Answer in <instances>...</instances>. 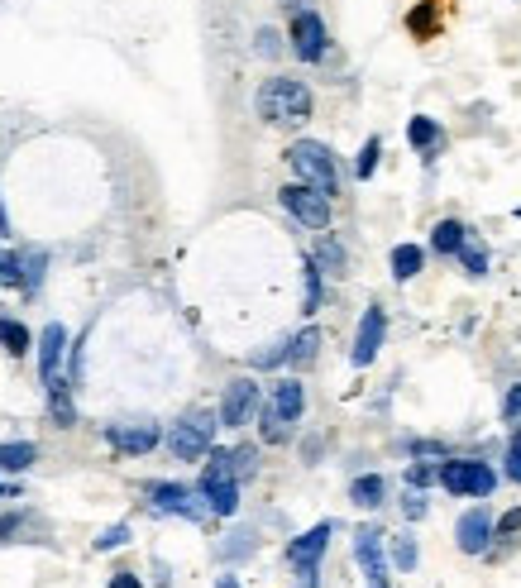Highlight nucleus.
<instances>
[{"mask_svg":"<svg viewBox=\"0 0 521 588\" xmlns=\"http://www.w3.org/2000/svg\"><path fill=\"white\" fill-rule=\"evenodd\" d=\"M216 588H239V579H235V574H220Z\"/></svg>","mask_w":521,"mask_h":588,"instance_id":"44","label":"nucleus"},{"mask_svg":"<svg viewBox=\"0 0 521 588\" xmlns=\"http://www.w3.org/2000/svg\"><path fill=\"white\" fill-rule=\"evenodd\" d=\"M373 588H378V584H373Z\"/></svg>","mask_w":521,"mask_h":588,"instance_id":"47","label":"nucleus"},{"mask_svg":"<svg viewBox=\"0 0 521 588\" xmlns=\"http://www.w3.org/2000/svg\"><path fill=\"white\" fill-rule=\"evenodd\" d=\"M287 359V340H273V349H259L254 354V369H273V364H283Z\"/></svg>","mask_w":521,"mask_h":588,"instance_id":"33","label":"nucleus"},{"mask_svg":"<svg viewBox=\"0 0 521 588\" xmlns=\"http://www.w3.org/2000/svg\"><path fill=\"white\" fill-rule=\"evenodd\" d=\"M259 436L268 440V445H283L287 436H292V421H283V416H273L268 407L259 412Z\"/></svg>","mask_w":521,"mask_h":588,"instance_id":"27","label":"nucleus"},{"mask_svg":"<svg viewBox=\"0 0 521 588\" xmlns=\"http://www.w3.org/2000/svg\"><path fill=\"white\" fill-rule=\"evenodd\" d=\"M48 412H53V426H77V407H72V397H67V383L63 378H53L48 383Z\"/></svg>","mask_w":521,"mask_h":588,"instance_id":"18","label":"nucleus"},{"mask_svg":"<svg viewBox=\"0 0 521 588\" xmlns=\"http://www.w3.org/2000/svg\"><path fill=\"white\" fill-rule=\"evenodd\" d=\"M407 139H412L416 149H435V144H440L445 134H440V125H435L431 115H416L412 125H407Z\"/></svg>","mask_w":521,"mask_h":588,"instance_id":"26","label":"nucleus"},{"mask_svg":"<svg viewBox=\"0 0 521 588\" xmlns=\"http://www.w3.org/2000/svg\"><path fill=\"white\" fill-rule=\"evenodd\" d=\"M29 345H34V335H29L15 316H0V349L20 359V354H29Z\"/></svg>","mask_w":521,"mask_h":588,"instance_id":"20","label":"nucleus"},{"mask_svg":"<svg viewBox=\"0 0 521 588\" xmlns=\"http://www.w3.org/2000/svg\"><path fill=\"white\" fill-rule=\"evenodd\" d=\"M507 421H512V426L521 421V383H517L512 392H507Z\"/></svg>","mask_w":521,"mask_h":588,"instance_id":"40","label":"nucleus"},{"mask_svg":"<svg viewBox=\"0 0 521 588\" xmlns=\"http://www.w3.org/2000/svg\"><path fill=\"white\" fill-rule=\"evenodd\" d=\"M34 459H39V445H34V440H5V445H0V469H5V474H24Z\"/></svg>","mask_w":521,"mask_h":588,"instance_id":"17","label":"nucleus"},{"mask_svg":"<svg viewBox=\"0 0 521 588\" xmlns=\"http://www.w3.org/2000/svg\"><path fill=\"white\" fill-rule=\"evenodd\" d=\"M326 545H330V522L311 526L306 536H297V541L287 545V565H292V569H297V565H321Z\"/></svg>","mask_w":521,"mask_h":588,"instance_id":"14","label":"nucleus"},{"mask_svg":"<svg viewBox=\"0 0 521 588\" xmlns=\"http://www.w3.org/2000/svg\"><path fill=\"white\" fill-rule=\"evenodd\" d=\"M292 53L302 63H321L326 58V20L316 10H297L292 15Z\"/></svg>","mask_w":521,"mask_h":588,"instance_id":"7","label":"nucleus"},{"mask_svg":"<svg viewBox=\"0 0 521 588\" xmlns=\"http://www.w3.org/2000/svg\"><path fill=\"white\" fill-rule=\"evenodd\" d=\"M421 263H426V254H421L416 244H397V249H392V278H397V283H407V278L421 273Z\"/></svg>","mask_w":521,"mask_h":588,"instance_id":"21","label":"nucleus"},{"mask_svg":"<svg viewBox=\"0 0 521 588\" xmlns=\"http://www.w3.org/2000/svg\"><path fill=\"white\" fill-rule=\"evenodd\" d=\"M278 201H283L287 211L302 220L306 230H330V196L311 192L306 182H292V187H283V192H278Z\"/></svg>","mask_w":521,"mask_h":588,"instance_id":"5","label":"nucleus"},{"mask_svg":"<svg viewBox=\"0 0 521 588\" xmlns=\"http://www.w3.org/2000/svg\"><path fill=\"white\" fill-rule=\"evenodd\" d=\"M149 498H153V512H177V517H192V522L206 517V502L196 498L192 488H182V483H153Z\"/></svg>","mask_w":521,"mask_h":588,"instance_id":"10","label":"nucleus"},{"mask_svg":"<svg viewBox=\"0 0 521 588\" xmlns=\"http://www.w3.org/2000/svg\"><path fill=\"white\" fill-rule=\"evenodd\" d=\"M507 479L521 483V431L512 436V445H507Z\"/></svg>","mask_w":521,"mask_h":588,"instance_id":"34","label":"nucleus"},{"mask_svg":"<svg viewBox=\"0 0 521 588\" xmlns=\"http://www.w3.org/2000/svg\"><path fill=\"white\" fill-rule=\"evenodd\" d=\"M201 502H206V512H216V517H235L239 512V483L235 479L201 483Z\"/></svg>","mask_w":521,"mask_h":588,"instance_id":"16","label":"nucleus"},{"mask_svg":"<svg viewBox=\"0 0 521 588\" xmlns=\"http://www.w3.org/2000/svg\"><path fill=\"white\" fill-rule=\"evenodd\" d=\"M0 498H15V488H5V483H0Z\"/></svg>","mask_w":521,"mask_h":588,"instance_id":"46","label":"nucleus"},{"mask_svg":"<svg viewBox=\"0 0 521 588\" xmlns=\"http://www.w3.org/2000/svg\"><path fill=\"white\" fill-rule=\"evenodd\" d=\"M383 493H388V483L378 479V474H364V479H354V488H349V498L359 502V507H378Z\"/></svg>","mask_w":521,"mask_h":588,"instance_id":"25","label":"nucleus"},{"mask_svg":"<svg viewBox=\"0 0 521 588\" xmlns=\"http://www.w3.org/2000/svg\"><path fill=\"white\" fill-rule=\"evenodd\" d=\"M110 588H144V584H139V579H134V574H125V569H120V574H115V579H110Z\"/></svg>","mask_w":521,"mask_h":588,"instance_id":"41","label":"nucleus"},{"mask_svg":"<svg viewBox=\"0 0 521 588\" xmlns=\"http://www.w3.org/2000/svg\"><path fill=\"white\" fill-rule=\"evenodd\" d=\"M316 349H321V335H316V330L306 326L302 335H292V340H287V364H297V369H306V364L316 359Z\"/></svg>","mask_w":521,"mask_h":588,"instance_id":"22","label":"nucleus"},{"mask_svg":"<svg viewBox=\"0 0 521 588\" xmlns=\"http://www.w3.org/2000/svg\"><path fill=\"white\" fill-rule=\"evenodd\" d=\"M306 311H321V268L306 259Z\"/></svg>","mask_w":521,"mask_h":588,"instance_id":"31","label":"nucleus"},{"mask_svg":"<svg viewBox=\"0 0 521 588\" xmlns=\"http://www.w3.org/2000/svg\"><path fill=\"white\" fill-rule=\"evenodd\" d=\"M20 526H24V517H20V512L0 517V545H5V541H15V531H20Z\"/></svg>","mask_w":521,"mask_h":588,"instance_id":"38","label":"nucleus"},{"mask_svg":"<svg viewBox=\"0 0 521 588\" xmlns=\"http://www.w3.org/2000/svg\"><path fill=\"white\" fill-rule=\"evenodd\" d=\"M130 541V526H110L106 536H96V550H115V545Z\"/></svg>","mask_w":521,"mask_h":588,"instance_id":"35","label":"nucleus"},{"mask_svg":"<svg viewBox=\"0 0 521 588\" xmlns=\"http://www.w3.org/2000/svg\"><path fill=\"white\" fill-rule=\"evenodd\" d=\"M287 163L297 168V177H302L311 192H321V196L340 192V168H335V158H330L326 144H316V139H297V144L287 149Z\"/></svg>","mask_w":521,"mask_h":588,"instance_id":"2","label":"nucleus"},{"mask_svg":"<svg viewBox=\"0 0 521 588\" xmlns=\"http://www.w3.org/2000/svg\"><path fill=\"white\" fill-rule=\"evenodd\" d=\"M230 459H235V479H244V474H254V459H259V450H254V445H235V450H230Z\"/></svg>","mask_w":521,"mask_h":588,"instance_id":"32","label":"nucleus"},{"mask_svg":"<svg viewBox=\"0 0 521 588\" xmlns=\"http://www.w3.org/2000/svg\"><path fill=\"white\" fill-rule=\"evenodd\" d=\"M278 48H283L278 44V34H273V29H259V53L263 58H278Z\"/></svg>","mask_w":521,"mask_h":588,"instance_id":"39","label":"nucleus"},{"mask_svg":"<svg viewBox=\"0 0 521 588\" xmlns=\"http://www.w3.org/2000/svg\"><path fill=\"white\" fill-rule=\"evenodd\" d=\"M459 244H464V225H459V220H440V225L431 230V249H435V254H455Z\"/></svg>","mask_w":521,"mask_h":588,"instance_id":"23","label":"nucleus"},{"mask_svg":"<svg viewBox=\"0 0 521 588\" xmlns=\"http://www.w3.org/2000/svg\"><path fill=\"white\" fill-rule=\"evenodd\" d=\"M455 254L464 259V273H474V278H478V273H488V254H483L478 244H459Z\"/></svg>","mask_w":521,"mask_h":588,"instance_id":"29","label":"nucleus"},{"mask_svg":"<svg viewBox=\"0 0 521 588\" xmlns=\"http://www.w3.org/2000/svg\"><path fill=\"white\" fill-rule=\"evenodd\" d=\"M106 440L120 450V455H149V450H158V440H163V431L153 426V421H120V426H110Z\"/></svg>","mask_w":521,"mask_h":588,"instance_id":"11","label":"nucleus"},{"mask_svg":"<svg viewBox=\"0 0 521 588\" xmlns=\"http://www.w3.org/2000/svg\"><path fill=\"white\" fill-rule=\"evenodd\" d=\"M407 517H426V502L416 498V493H412V498H407Z\"/></svg>","mask_w":521,"mask_h":588,"instance_id":"43","label":"nucleus"},{"mask_svg":"<svg viewBox=\"0 0 521 588\" xmlns=\"http://www.w3.org/2000/svg\"><path fill=\"white\" fill-rule=\"evenodd\" d=\"M392 565L402 569V574L416 569V541L412 536H392Z\"/></svg>","mask_w":521,"mask_h":588,"instance_id":"28","label":"nucleus"},{"mask_svg":"<svg viewBox=\"0 0 521 588\" xmlns=\"http://www.w3.org/2000/svg\"><path fill=\"white\" fill-rule=\"evenodd\" d=\"M220 426H230V431H239V426H249L254 416H259V383L254 378H235L230 388H225V397H220Z\"/></svg>","mask_w":521,"mask_h":588,"instance_id":"6","label":"nucleus"},{"mask_svg":"<svg viewBox=\"0 0 521 588\" xmlns=\"http://www.w3.org/2000/svg\"><path fill=\"white\" fill-rule=\"evenodd\" d=\"M493 531H498L502 541H517V531H521V507H517V512H507V517H502Z\"/></svg>","mask_w":521,"mask_h":588,"instance_id":"36","label":"nucleus"},{"mask_svg":"<svg viewBox=\"0 0 521 588\" xmlns=\"http://www.w3.org/2000/svg\"><path fill=\"white\" fill-rule=\"evenodd\" d=\"M455 541L464 555H483V550L493 545V517H488L483 507H469L455 522Z\"/></svg>","mask_w":521,"mask_h":588,"instance_id":"12","label":"nucleus"},{"mask_svg":"<svg viewBox=\"0 0 521 588\" xmlns=\"http://www.w3.org/2000/svg\"><path fill=\"white\" fill-rule=\"evenodd\" d=\"M216 426H220V416H216V412H187L182 421H173L168 450H173L177 459L196 464V459L211 455V445H216Z\"/></svg>","mask_w":521,"mask_h":588,"instance_id":"3","label":"nucleus"},{"mask_svg":"<svg viewBox=\"0 0 521 588\" xmlns=\"http://www.w3.org/2000/svg\"><path fill=\"white\" fill-rule=\"evenodd\" d=\"M383 330H388V316L383 306H364V321H359V335H354V369H369L378 359V345H383Z\"/></svg>","mask_w":521,"mask_h":588,"instance_id":"9","label":"nucleus"},{"mask_svg":"<svg viewBox=\"0 0 521 588\" xmlns=\"http://www.w3.org/2000/svg\"><path fill=\"white\" fill-rule=\"evenodd\" d=\"M44 273H48V254H44V249H20V287H24V292H39Z\"/></svg>","mask_w":521,"mask_h":588,"instance_id":"19","label":"nucleus"},{"mask_svg":"<svg viewBox=\"0 0 521 588\" xmlns=\"http://www.w3.org/2000/svg\"><path fill=\"white\" fill-rule=\"evenodd\" d=\"M311 263L321 268V273H345V249H340V240H321L316 244V254H311Z\"/></svg>","mask_w":521,"mask_h":588,"instance_id":"24","label":"nucleus"},{"mask_svg":"<svg viewBox=\"0 0 521 588\" xmlns=\"http://www.w3.org/2000/svg\"><path fill=\"white\" fill-rule=\"evenodd\" d=\"M378 153H383V139H369V144L359 149V163H354V173H359V177H373V168H378Z\"/></svg>","mask_w":521,"mask_h":588,"instance_id":"30","label":"nucleus"},{"mask_svg":"<svg viewBox=\"0 0 521 588\" xmlns=\"http://www.w3.org/2000/svg\"><path fill=\"white\" fill-rule=\"evenodd\" d=\"M259 115L268 125H302L311 115V91L297 82V77H268L259 87Z\"/></svg>","mask_w":521,"mask_h":588,"instance_id":"1","label":"nucleus"},{"mask_svg":"<svg viewBox=\"0 0 521 588\" xmlns=\"http://www.w3.org/2000/svg\"><path fill=\"white\" fill-rule=\"evenodd\" d=\"M302 407H306L302 383H297V378H278V383H273V397H268V412L283 416V421H297Z\"/></svg>","mask_w":521,"mask_h":588,"instance_id":"15","label":"nucleus"},{"mask_svg":"<svg viewBox=\"0 0 521 588\" xmlns=\"http://www.w3.org/2000/svg\"><path fill=\"white\" fill-rule=\"evenodd\" d=\"M0 235H10V220H5V206H0Z\"/></svg>","mask_w":521,"mask_h":588,"instance_id":"45","label":"nucleus"},{"mask_svg":"<svg viewBox=\"0 0 521 588\" xmlns=\"http://www.w3.org/2000/svg\"><path fill=\"white\" fill-rule=\"evenodd\" d=\"M77 378H82V340L72 345V383H77Z\"/></svg>","mask_w":521,"mask_h":588,"instance_id":"42","label":"nucleus"},{"mask_svg":"<svg viewBox=\"0 0 521 588\" xmlns=\"http://www.w3.org/2000/svg\"><path fill=\"white\" fill-rule=\"evenodd\" d=\"M354 560L364 569V579L369 584H388V560H383V531L378 526H359L354 531Z\"/></svg>","mask_w":521,"mask_h":588,"instance_id":"8","label":"nucleus"},{"mask_svg":"<svg viewBox=\"0 0 521 588\" xmlns=\"http://www.w3.org/2000/svg\"><path fill=\"white\" fill-rule=\"evenodd\" d=\"M435 469H440V464H412V469H407V483H412V488H426V483L435 479Z\"/></svg>","mask_w":521,"mask_h":588,"instance_id":"37","label":"nucleus"},{"mask_svg":"<svg viewBox=\"0 0 521 588\" xmlns=\"http://www.w3.org/2000/svg\"><path fill=\"white\" fill-rule=\"evenodd\" d=\"M63 354H67V330L53 321V326H44V335H39V378H44V383H53V378H58V369H63Z\"/></svg>","mask_w":521,"mask_h":588,"instance_id":"13","label":"nucleus"},{"mask_svg":"<svg viewBox=\"0 0 521 588\" xmlns=\"http://www.w3.org/2000/svg\"><path fill=\"white\" fill-rule=\"evenodd\" d=\"M435 479L445 483L455 498H488L493 483H498V474H493L483 459H445V464L435 469Z\"/></svg>","mask_w":521,"mask_h":588,"instance_id":"4","label":"nucleus"}]
</instances>
